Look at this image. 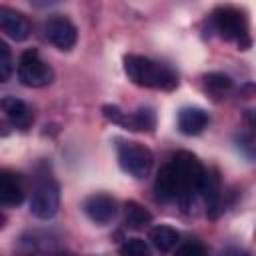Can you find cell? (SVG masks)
Listing matches in <instances>:
<instances>
[{"mask_svg":"<svg viewBox=\"0 0 256 256\" xmlns=\"http://www.w3.org/2000/svg\"><path fill=\"white\" fill-rule=\"evenodd\" d=\"M212 22L216 32L224 40H234L240 50H246L250 46L248 38V20L242 10L234 6H220L212 14Z\"/></svg>","mask_w":256,"mask_h":256,"instance_id":"3","label":"cell"},{"mask_svg":"<svg viewBox=\"0 0 256 256\" xmlns=\"http://www.w3.org/2000/svg\"><path fill=\"white\" fill-rule=\"evenodd\" d=\"M150 222H152V214L144 206H140L134 200H128L124 204V224H126V228L140 230V228L148 226Z\"/></svg>","mask_w":256,"mask_h":256,"instance_id":"16","label":"cell"},{"mask_svg":"<svg viewBox=\"0 0 256 256\" xmlns=\"http://www.w3.org/2000/svg\"><path fill=\"white\" fill-rule=\"evenodd\" d=\"M58 206H60V186L52 176L42 174V178L36 180L30 196V212L40 220H48L58 212Z\"/></svg>","mask_w":256,"mask_h":256,"instance_id":"4","label":"cell"},{"mask_svg":"<svg viewBox=\"0 0 256 256\" xmlns=\"http://www.w3.org/2000/svg\"><path fill=\"white\" fill-rule=\"evenodd\" d=\"M82 210H84V214H86L94 224L104 226V224H108V222L114 220V216H116V212H118V204H116V200H114L112 196H108V194H90V196L84 200Z\"/></svg>","mask_w":256,"mask_h":256,"instance_id":"9","label":"cell"},{"mask_svg":"<svg viewBox=\"0 0 256 256\" xmlns=\"http://www.w3.org/2000/svg\"><path fill=\"white\" fill-rule=\"evenodd\" d=\"M118 256H150V246L142 238H128L118 246Z\"/></svg>","mask_w":256,"mask_h":256,"instance_id":"18","label":"cell"},{"mask_svg":"<svg viewBox=\"0 0 256 256\" xmlns=\"http://www.w3.org/2000/svg\"><path fill=\"white\" fill-rule=\"evenodd\" d=\"M102 114L110 122L120 124L126 130H132V132H152L154 126H156V116H154V112L150 108H138L136 112L128 114V112L120 110L118 106L104 104L102 106Z\"/></svg>","mask_w":256,"mask_h":256,"instance_id":"7","label":"cell"},{"mask_svg":"<svg viewBox=\"0 0 256 256\" xmlns=\"http://www.w3.org/2000/svg\"><path fill=\"white\" fill-rule=\"evenodd\" d=\"M18 78L24 86L44 88L54 80V70L40 58L36 48H28L22 52L18 60Z\"/></svg>","mask_w":256,"mask_h":256,"instance_id":"5","label":"cell"},{"mask_svg":"<svg viewBox=\"0 0 256 256\" xmlns=\"http://www.w3.org/2000/svg\"><path fill=\"white\" fill-rule=\"evenodd\" d=\"M44 36L58 50H70L76 44L78 30L66 16L54 14L44 22Z\"/></svg>","mask_w":256,"mask_h":256,"instance_id":"8","label":"cell"},{"mask_svg":"<svg viewBox=\"0 0 256 256\" xmlns=\"http://www.w3.org/2000/svg\"><path fill=\"white\" fill-rule=\"evenodd\" d=\"M210 172L190 152H176L160 170L154 182V192L164 202L190 206L204 194Z\"/></svg>","mask_w":256,"mask_h":256,"instance_id":"1","label":"cell"},{"mask_svg":"<svg viewBox=\"0 0 256 256\" xmlns=\"http://www.w3.org/2000/svg\"><path fill=\"white\" fill-rule=\"evenodd\" d=\"M24 200V184L20 174L12 170L0 172V204L2 206H18Z\"/></svg>","mask_w":256,"mask_h":256,"instance_id":"11","label":"cell"},{"mask_svg":"<svg viewBox=\"0 0 256 256\" xmlns=\"http://www.w3.org/2000/svg\"><path fill=\"white\" fill-rule=\"evenodd\" d=\"M174 256H208V250L198 240H186L176 246Z\"/></svg>","mask_w":256,"mask_h":256,"instance_id":"19","label":"cell"},{"mask_svg":"<svg viewBox=\"0 0 256 256\" xmlns=\"http://www.w3.org/2000/svg\"><path fill=\"white\" fill-rule=\"evenodd\" d=\"M118 164L132 178H146L154 164V154L140 142L118 144Z\"/></svg>","mask_w":256,"mask_h":256,"instance_id":"6","label":"cell"},{"mask_svg":"<svg viewBox=\"0 0 256 256\" xmlns=\"http://www.w3.org/2000/svg\"><path fill=\"white\" fill-rule=\"evenodd\" d=\"M150 242L154 244L156 250L160 252H170V250H176V246L180 244V234L172 228V226H154L150 230Z\"/></svg>","mask_w":256,"mask_h":256,"instance_id":"15","label":"cell"},{"mask_svg":"<svg viewBox=\"0 0 256 256\" xmlns=\"http://www.w3.org/2000/svg\"><path fill=\"white\" fill-rule=\"evenodd\" d=\"M222 256H250L246 250H242V248H226L224 252H222Z\"/></svg>","mask_w":256,"mask_h":256,"instance_id":"21","label":"cell"},{"mask_svg":"<svg viewBox=\"0 0 256 256\" xmlns=\"http://www.w3.org/2000/svg\"><path fill=\"white\" fill-rule=\"evenodd\" d=\"M44 256H72V254L62 252V250H50V252H44Z\"/></svg>","mask_w":256,"mask_h":256,"instance_id":"22","label":"cell"},{"mask_svg":"<svg viewBox=\"0 0 256 256\" xmlns=\"http://www.w3.org/2000/svg\"><path fill=\"white\" fill-rule=\"evenodd\" d=\"M2 110H4L6 118L16 128H28L34 120L32 108L28 106V102H24L22 98H16V96H4L2 98Z\"/></svg>","mask_w":256,"mask_h":256,"instance_id":"12","label":"cell"},{"mask_svg":"<svg viewBox=\"0 0 256 256\" xmlns=\"http://www.w3.org/2000/svg\"><path fill=\"white\" fill-rule=\"evenodd\" d=\"M0 28L8 38H12L16 42L26 40L32 32L28 18L22 12L8 8V6H0Z\"/></svg>","mask_w":256,"mask_h":256,"instance_id":"10","label":"cell"},{"mask_svg":"<svg viewBox=\"0 0 256 256\" xmlns=\"http://www.w3.org/2000/svg\"><path fill=\"white\" fill-rule=\"evenodd\" d=\"M124 72L134 84L144 88L174 90L178 86V76L172 68H168L166 64L154 62L146 56H138V54L124 56Z\"/></svg>","mask_w":256,"mask_h":256,"instance_id":"2","label":"cell"},{"mask_svg":"<svg viewBox=\"0 0 256 256\" xmlns=\"http://www.w3.org/2000/svg\"><path fill=\"white\" fill-rule=\"evenodd\" d=\"M46 244H48L46 234L36 232V230H28L16 238L12 252H14V256H36L38 252L44 250Z\"/></svg>","mask_w":256,"mask_h":256,"instance_id":"14","label":"cell"},{"mask_svg":"<svg viewBox=\"0 0 256 256\" xmlns=\"http://www.w3.org/2000/svg\"><path fill=\"white\" fill-rule=\"evenodd\" d=\"M12 74V54L6 42H0V80L6 82Z\"/></svg>","mask_w":256,"mask_h":256,"instance_id":"20","label":"cell"},{"mask_svg":"<svg viewBox=\"0 0 256 256\" xmlns=\"http://www.w3.org/2000/svg\"><path fill=\"white\" fill-rule=\"evenodd\" d=\"M204 86H206V90L212 96H222V94H226L232 88V80L226 74L212 72V74H206L204 76Z\"/></svg>","mask_w":256,"mask_h":256,"instance_id":"17","label":"cell"},{"mask_svg":"<svg viewBox=\"0 0 256 256\" xmlns=\"http://www.w3.org/2000/svg\"><path fill=\"white\" fill-rule=\"evenodd\" d=\"M208 126V114L202 108H182L178 112V128L186 136H196Z\"/></svg>","mask_w":256,"mask_h":256,"instance_id":"13","label":"cell"}]
</instances>
